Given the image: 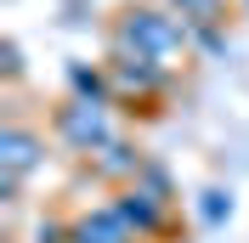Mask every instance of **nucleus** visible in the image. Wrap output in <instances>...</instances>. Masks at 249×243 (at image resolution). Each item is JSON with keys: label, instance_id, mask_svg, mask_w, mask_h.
Segmentation results:
<instances>
[{"label": "nucleus", "instance_id": "f257e3e1", "mask_svg": "<svg viewBox=\"0 0 249 243\" xmlns=\"http://www.w3.org/2000/svg\"><path fill=\"white\" fill-rule=\"evenodd\" d=\"M108 34L130 40L136 51L159 57L164 68H176V74H181L187 62L198 57V51H193V34H187V23H181V17L170 12V6H159V0H124Z\"/></svg>", "mask_w": 249, "mask_h": 243}, {"label": "nucleus", "instance_id": "f03ea898", "mask_svg": "<svg viewBox=\"0 0 249 243\" xmlns=\"http://www.w3.org/2000/svg\"><path fill=\"white\" fill-rule=\"evenodd\" d=\"M108 74H113V102L124 107V113H142V119H153L159 102L176 91V68H164L159 57H147V51H136L130 40H119V34H108Z\"/></svg>", "mask_w": 249, "mask_h": 243}, {"label": "nucleus", "instance_id": "7ed1b4c3", "mask_svg": "<svg viewBox=\"0 0 249 243\" xmlns=\"http://www.w3.org/2000/svg\"><path fill=\"white\" fill-rule=\"evenodd\" d=\"M51 136L62 141L68 153L91 158L96 147H108L119 130H113V102H85V96H62L51 107Z\"/></svg>", "mask_w": 249, "mask_h": 243}, {"label": "nucleus", "instance_id": "20e7f679", "mask_svg": "<svg viewBox=\"0 0 249 243\" xmlns=\"http://www.w3.org/2000/svg\"><path fill=\"white\" fill-rule=\"evenodd\" d=\"M113 209L124 215V226L136 232L142 243H159V238H170V232H176V198L153 192L147 181H124V187H113Z\"/></svg>", "mask_w": 249, "mask_h": 243}, {"label": "nucleus", "instance_id": "39448f33", "mask_svg": "<svg viewBox=\"0 0 249 243\" xmlns=\"http://www.w3.org/2000/svg\"><path fill=\"white\" fill-rule=\"evenodd\" d=\"M40 164H46V130H34L23 119H6L0 124V175L29 181Z\"/></svg>", "mask_w": 249, "mask_h": 243}, {"label": "nucleus", "instance_id": "423d86ee", "mask_svg": "<svg viewBox=\"0 0 249 243\" xmlns=\"http://www.w3.org/2000/svg\"><path fill=\"white\" fill-rule=\"evenodd\" d=\"M85 164H91V181H102V187H124V181H136V175H142L147 153H142L130 136H113L108 147H96Z\"/></svg>", "mask_w": 249, "mask_h": 243}, {"label": "nucleus", "instance_id": "0eeeda50", "mask_svg": "<svg viewBox=\"0 0 249 243\" xmlns=\"http://www.w3.org/2000/svg\"><path fill=\"white\" fill-rule=\"evenodd\" d=\"M62 79H68V96H85V102H113V74H108V62L68 57ZM113 107H119V102H113Z\"/></svg>", "mask_w": 249, "mask_h": 243}, {"label": "nucleus", "instance_id": "6e6552de", "mask_svg": "<svg viewBox=\"0 0 249 243\" xmlns=\"http://www.w3.org/2000/svg\"><path fill=\"white\" fill-rule=\"evenodd\" d=\"M159 6H170V12L187 23V34H198V29H227V23H232V6H227V0H159Z\"/></svg>", "mask_w": 249, "mask_h": 243}, {"label": "nucleus", "instance_id": "1a4fd4ad", "mask_svg": "<svg viewBox=\"0 0 249 243\" xmlns=\"http://www.w3.org/2000/svg\"><path fill=\"white\" fill-rule=\"evenodd\" d=\"M198 221L204 226H227L232 221V192L227 187H204L198 192Z\"/></svg>", "mask_w": 249, "mask_h": 243}, {"label": "nucleus", "instance_id": "9d476101", "mask_svg": "<svg viewBox=\"0 0 249 243\" xmlns=\"http://www.w3.org/2000/svg\"><path fill=\"white\" fill-rule=\"evenodd\" d=\"M34 243H74V215L62 221V215H46L40 226H34Z\"/></svg>", "mask_w": 249, "mask_h": 243}, {"label": "nucleus", "instance_id": "9b49d317", "mask_svg": "<svg viewBox=\"0 0 249 243\" xmlns=\"http://www.w3.org/2000/svg\"><path fill=\"white\" fill-rule=\"evenodd\" d=\"M0 68H6V85L23 79V46L17 40H0Z\"/></svg>", "mask_w": 249, "mask_h": 243}, {"label": "nucleus", "instance_id": "f8f14e48", "mask_svg": "<svg viewBox=\"0 0 249 243\" xmlns=\"http://www.w3.org/2000/svg\"><path fill=\"white\" fill-rule=\"evenodd\" d=\"M136 181H147V187H153V192H164V198H176V181H170V170H164V164H153V158H147V164H142V175H136Z\"/></svg>", "mask_w": 249, "mask_h": 243}, {"label": "nucleus", "instance_id": "ddd939ff", "mask_svg": "<svg viewBox=\"0 0 249 243\" xmlns=\"http://www.w3.org/2000/svg\"><path fill=\"white\" fill-rule=\"evenodd\" d=\"M244 6H249V0H244Z\"/></svg>", "mask_w": 249, "mask_h": 243}]
</instances>
